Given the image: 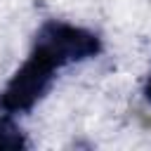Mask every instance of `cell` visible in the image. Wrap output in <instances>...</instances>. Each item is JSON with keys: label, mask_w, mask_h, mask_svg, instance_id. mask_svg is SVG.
<instances>
[{"label": "cell", "mask_w": 151, "mask_h": 151, "mask_svg": "<svg viewBox=\"0 0 151 151\" xmlns=\"http://www.w3.org/2000/svg\"><path fill=\"white\" fill-rule=\"evenodd\" d=\"M142 94H144V99L151 104V71H149V76H146V83H144V90H142Z\"/></svg>", "instance_id": "cell-3"}, {"label": "cell", "mask_w": 151, "mask_h": 151, "mask_svg": "<svg viewBox=\"0 0 151 151\" xmlns=\"http://www.w3.org/2000/svg\"><path fill=\"white\" fill-rule=\"evenodd\" d=\"M73 64L76 59L64 45V40L50 26L42 24L35 31L26 59L0 90V111L12 116H24L33 111L52 90L57 73Z\"/></svg>", "instance_id": "cell-1"}, {"label": "cell", "mask_w": 151, "mask_h": 151, "mask_svg": "<svg viewBox=\"0 0 151 151\" xmlns=\"http://www.w3.org/2000/svg\"><path fill=\"white\" fill-rule=\"evenodd\" d=\"M28 137L26 132L21 130V125L17 123V116L12 113H0V149H7V151H21V149H28Z\"/></svg>", "instance_id": "cell-2"}]
</instances>
